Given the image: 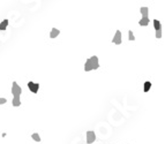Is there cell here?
Segmentation results:
<instances>
[{
    "mask_svg": "<svg viewBox=\"0 0 165 144\" xmlns=\"http://www.w3.org/2000/svg\"><path fill=\"white\" fill-rule=\"evenodd\" d=\"M98 68H99V62H98V58L96 55L89 58L84 63V70L86 72H90L92 69H98Z\"/></svg>",
    "mask_w": 165,
    "mask_h": 144,
    "instance_id": "obj_1",
    "label": "cell"
},
{
    "mask_svg": "<svg viewBox=\"0 0 165 144\" xmlns=\"http://www.w3.org/2000/svg\"><path fill=\"white\" fill-rule=\"evenodd\" d=\"M112 43L117 44V45H120V44L122 43V36H121V31L120 30L116 31V35H114L113 39H112Z\"/></svg>",
    "mask_w": 165,
    "mask_h": 144,
    "instance_id": "obj_2",
    "label": "cell"
},
{
    "mask_svg": "<svg viewBox=\"0 0 165 144\" xmlns=\"http://www.w3.org/2000/svg\"><path fill=\"white\" fill-rule=\"evenodd\" d=\"M22 92V89L21 87L18 85L16 82H13V85H12V93L14 96H20Z\"/></svg>",
    "mask_w": 165,
    "mask_h": 144,
    "instance_id": "obj_3",
    "label": "cell"
},
{
    "mask_svg": "<svg viewBox=\"0 0 165 144\" xmlns=\"http://www.w3.org/2000/svg\"><path fill=\"white\" fill-rule=\"evenodd\" d=\"M94 141H96V135L92 130H89L87 132V143L88 144H91Z\"/></svg>",
    "mask_w": 165,
    "mask_h": 144,
    "instance_id": "obj_4",
    "label": "cell"
},
{
    "mask_svg": "<svg viewBox=\"0 0 165 144\" xmlns=\"http://www.w3.org/2000/svg\"><path fill=\"white\" fill-rule=\"evenodd\" d=\"M28 88L30 89V91L34 93H37L39 90V84L38 83H34V82H29L28 83Z\"/></svg>",
    "mask_w": 165,
    "mask_h": 144,
    "instance_id": "obj_5",
    "label": "cell"
},
{
    "mask_svg": "<svg viewBox=\"0 0 165 144\" xmlns=\"http://www.w3.org/2000/svg\"><path fill=\"white\" fill-rule=\"evenodd\" d=\"M12 104H13V106H15V107H18V106L21 105V98H20V96H14Z\"/></svg>",
    "mask_w": 165,
    "mask_h": 144,
    "instance_id": "obj_6",
    "label": "cell"
},
{
    "mask_svg": "<svg viewBox=\"0 0 165 144\" xmlns=\"http://www.w3.org/2000/svg\"><path fill=\"white\" fill-rule=\"evenodd\" d=\"M59 33H60V30H58L57 28H53L51 30V32H50V38H56V37H58Z\"/></svg>",
    "mask_w": 165,
    "mask_h": 144,
    "instance_id": "obj_7",
    "label": "cell"
},
{
    "mask_svg": "<svg viewBox=\"0 0 165 144\" xmlns=\"http://www.w3.org/2000/svg\"><path fill=\"white\" fill-rule=\"evenodd\" d=\"M138 24L141 25V27H146L149 24V18L148 17H141V20L138 21Z\"/></svg>",
    "mask_w": 165,
    "mask_h": 144,
    "instance_id": "obj_8",
    "label": "cell"
},
{
    "mask_svg": "<svg viewBox=\"0 0 165 144\" xmlns=\"http://www.w3.org/2000/svg\"><path fill=\"white\" fill-rule=\"evenodd\" d=\"M148 7H141L140 8V13H141L142 17H148Z\"/></svg>",
    "mask_w": 165,
    "mask_h": 144,
    "instance_id": "obj_9",
    "label": "cell"
},
{
    "mask_svg": "<svg viewBox=\"0 0 165 144\" xmlns=\"http://www.w3.org/2000/svg\"><path fill=\"white\" fill-rule=\"evenodd\" d=\"M154 28H155V30H159V29H162V24L158 20H154Z\"/></svg>",
    "mask_w": 165,
    "mask_h": 144,
    "instance_id": "obj_10",
    "label": "cell"
},
{
    "mask_svg": "<svg viewBox=\"0 0 165 144\" xmlns=\"http://www.w3.org/2000/svg\"><path fill=\"white\" fill-rule=\"evenodd\" d=\"M7 25H8V20H4L1 23H0V30H6Z\"/></svg>",
    "mask_w": 165,
    "mask_h": 144,
    "instance_id": "obj_11",
    "label": "cell"
},
{
    "mask_svg": "<svg viewBox=\"0 0 165 144\" xmlns=\"http://www.w3.org/2000/svg\"><path fill=\"white\" fill-rule=\"evenodd\" d=\"M150 88H151V83L150 82H146L144 83V87H143V91L144 92H148L150 90Z\"/></svg>",
    "mask_w": 165,
    "mask_h": 144,
    "instance_id": "obj_12",
    "label": "cell"
},
{
    "mask_svg": "<svg viewBox=\"0 0 165 144\" xmlns=\"http://www.w3.org/2000/svg\"><path fill=\"white\" fill-rule=\"evenodd\" d=\"M31 137H32L34 141H36V142H40V136L37 134V133H34L32 135H31Z\"/></svg>",
    "mask_w": 165,
    "mask_h": 144,
    "instance_id": "obj_13",
    "label": "cell"
},
{
    "mask_svg": "<svg viewBox=\"0 0 165 144\" xmlns=\"http://www.w3.org/2000/svg\"><path fill=\"white\" fill-rule=\"evenodd\" d=\"M128 39L129 40H135V37H134V35H133L132 30H128Z\"/></svg>",
    "mask_w": 165,
    "mask_h": 144,
    "instance_id": "obj_14",
    "label": "cell"
},
{
    "mask_svg": "<svg viewBox=\"0 0 165 144\" xmlns=\"http://www.w3.org/2000/svg\"><path fill=\"white\" fill-rule=\"evenodd\" d=\"M160 37H162V29L156 30V38L157 39H160Z\"/></svg>",
    "mask_w": 165,
    "mask_h": 144,
    "instance_id": "obj_15",
    "label": "cell"
},
{
    "mask_svg": "<svg viewBox=\"0 0 165 144\" xmlns=\"http://www.w3.org/2000/svg\"><path fill=\"white\" fill-rule=\"evenodd\" d=\"M7 103V99L6 98H0V105H2V104H6Z\"/></svg>",
    "mask_w": 165,
    "mask_h": 144,
    "instance_id": "obj_16",
    "label": "cell"
}]
</instances>
